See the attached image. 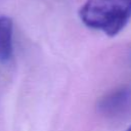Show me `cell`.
Listing matches in <instances>:
<instances>
[{"instance_id": "6da1fadb", "label": "cell", "mask_w": 131, "mask_h": 131, "mask_svg": "<svg viewBox=\"0 0 131 131\" xmlns=\"http://www.w3.org/2000/svg\"><path fill=\"white\" fill-rule=\"evenodd\" d=\"M79 16L86 27L114 37L131 18V0H86Z\"/></svg>"}, {"instance_id": "7a4b0ae2", "label": "cell", "mask_w": 131, "mask_h": 131, "mask_svg": "<svg viewBox=\"0 0 131 131\" xmlns=\"http://www.w3.org/2000/svg\"><path fill=\"white\" fill-rule=\"evenodd\" d=\"M131 103V87H121L114 90L103 97L99 103L98 108L101 113L115 116L119 113L124 112L125 108L129 107Z\"/></svg>"}, {"instance_id": "3957f363", "label": "cell", "mask_w": 131, "mask_h": 131, "mask_svg": "<svg viewBox=\"0 0 131 131\" xmlns=\"http://www.w3.org/2000/svg\"><path fill=\"white\" fill-rule=\"evenodd\" d=\"M12 55V20L0 16V60L6 61Z\"/></svg>"}, {"instance_id": "277c9868", "label": "cell", "mask_w": 131, "mask_h": 131, "mask_svg": "<svg viewBox=\"0 0 131 131\" xmlns=\"http://www.w3.org/2000/svg\"><path fill=\"white\" fill-rule=\"evenodd\" d=\"M126 131H131V126H129V127H128V129H127Z\"/></svg>"}]
</instances>
